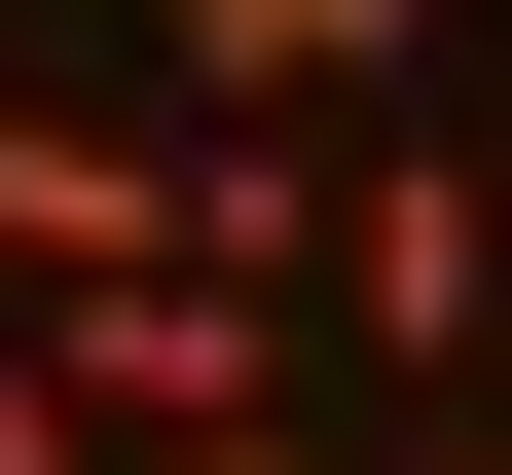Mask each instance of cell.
Listing matches in <instances>:
<instances>
[{"instance_id":"cell-2","label":"cell","mask_w":512,"mask_h":475,"mask_svg":"<svg viewBox=\"0 0 512 475\" xmlns=\"http://www.w3.org/2000/svg\"><path fill=\"white\" fill-rule=\"evenodd\" d=\"M147 256V110H0V293H110Z\"/></svg>"},{"instance_id":"cell-1","label":"cell","mask_w":512,"mask_h":475,"mask_svg":"<svg viewBox=\"0 0 512 475\" xmlns=\"http://www.w3.org/2000/svg\"><path fill=\"white\" fill-rule=\"evenodd\" d=\"M293 329H330V366H403V402H439V366H512V183H476V147H366V183H330V256H293Z\"/></svg>"},{"instance_id":"cell-6","label":"cell","mask_w":512,"mask_h":475,"mask_svg":"<svg viewBox=\"0 0 512 475\" xmlns=\"http://www.w3.org/2000/svg\"><path fill=\"white\" fill-rule=\"evenodd\" d=\"M366 475H512V402H476V366H439V402H403V439H366Z\"/></svg>"},{"instance_id":"cell-5","label":"cell","mask_w":512,"mask_h":475,"mask_svg":"<svg viewBox=\"0 0 512 475\" xmlns=\"http://www.w3.org/2000/svg\"><path fill=\"white\" fill-rule=\"evenodd\" d=\"M110 475H330V402H183V439H110Z\"/></svg>"},{"instance_id":"cell-3","label":"cell","mask_w":512,"mask_h":475,"mask_svg":"<svg viewBox=\"0 0 512 475\" xmlns=\"http://www.w3.org/2000/svg\"><path fill=\"white\" fill-rule=\"evenodd\" d=\"M147 74H183V110H366L403 0H147Z\"/></svg>"},{"instance_id":"cell-4","label":"cell","mask_w":512,"mask_h":475,"mask_svg":"<svg viewBox=\"0 0 512 475\" xmlns=\"http://www.w3.org/2000/svg\"><path fill=\"white\" fill-rule=\"evenodd\" d=\"M0 475H110V402L37 366V293H0Z\"/></svg>"}]
</instances>
